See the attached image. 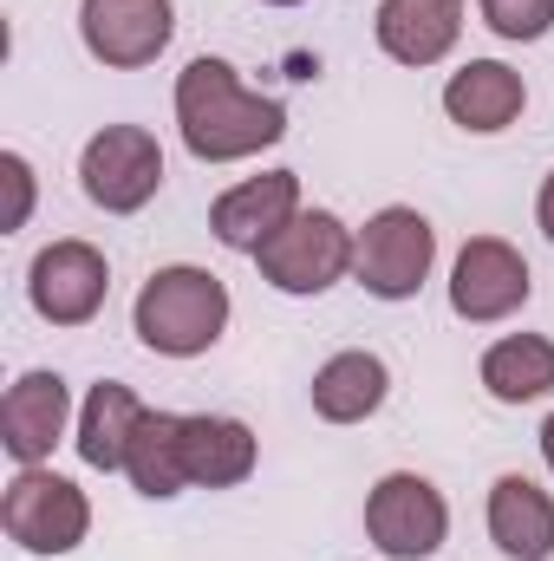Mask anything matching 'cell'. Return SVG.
Wrapping results in <instances>:
<instances>
[{"instance_id": "cell-17", "label": "cell", "mask_w": 554, "mask_h": 561, "mask_svg": "<svg viewBox=\"0 0 554 561\" xmlns=\"http://www.w3.org/2000/svg\"><path fill=\"white\" fill-rule=\"evenodd\" d=\"M385 399H392V366L366 346H346L313 373V412L326 424H366Z\"/></svg>"}, {"instance_id": "cell-16", "label": "cell", "mask_w": 554, "mask_h": 561, "mask_svg": "<svg viewBox=\"0 0 554 561\" xmlns=\"http://www.w3.org/2000/svg\"><path fill=\"white\" fill-rule=\"evenodd\" d=\"M489 542L509 561H549L554 556V496L535 477H496L489 483Z\"/></svg>"}, {"instance_id": "cell-9", "label": "cell", "mask_w": 554, "mask_h": 561, "mask_svg": "<svg viewBox=\"0 0 554 561\" xmlns=\"http://www.w3.org/2000/svg\"><path fill=\"white\" fill-rule=\"evenodd\" d=\"M105 294H112V262H105V249H92V242H79V236L46 242V249L33 255V268H26V300H33V313L53 320V327H85V320H99Z\"/></svg>"}, {"instance_id": "cell-15", "label": "cell", "mask_w": 554, "mask_h": 561, "mask_svg": "<svg viewBox=\"0 0 554 561\" xmlns=\"http://www.w3.org/2000/svg\"><path fill=\"white\" fill-rule=\"evenodd\" d=\"M183 457H189V490H235L255 477L262 444L242 419L196 412V419H183Z\"/></svg>"}, {"instance_id": "cell-18", "label": "cell", "mask_w": 554, "mask_h": 561, "mask_svg": "<svg viewBox=\"0 0 554 561\" xmlns=\"http://www.w3.org/2000/svg\"><path fill=\"white\" fill-rule=\"evenodd\" d=\"M143 419H150V405H143L131 386L99 379V386L85 392V405H79V431H72V444H79V457H85L92 470H125L131 437H138Z\"/></svg>"}, {"instance_id": "cell-23", "label": "cell", "mask_w": 554, "mask_h": 561, "mask_svg": "<svg viewBox=\"0 0 554 561\" xmlns=\"http://www.w3.org/2000/svg\"><path fill=\"white\" fill-rule=\"evenodd\" d=\"M535 222H542V236L554 242V170L542 176V196H535Z\"/></svg>"}, {"instance_id": "cell-10", "label": "cell", "mask_w": 554, "mask_h": 561, "mask_svg": "<svg viewBox=\"0 0 554 561\" xmlns=\"http://www.w3.org/2000/svg\"><path fill=\"white\" fill-rule=\"evenodd\" d=\"M79 39L112 72L157 66L176 39V0H79Z\"/></svg>"}, {"instance_id": "cell-4", "label": "cell", "mask_w": 554, "mask_h": 561, "mask_svg": "<svg viewBox=\"0 0 554 561\" xmlns=\"http://www.w3.org/2000/svg\"><path fill=\"white\" fill-rule=\"evenodd\" d=\"M353 255H359V229H346L333 209H300L255 255V268H262V280L275 294L307 300V294H326V287H339L353 275Z\"/></svg>"}, {"instance_id": "cell-21", "label": "cell", "mask_w": 554, "mask_h": 561, "mask_svg": "<svg viewBox=\"0 0 554 561\" xmlns=\"http://www.w3.org/2000/svg\"><path fill=\"white\" fill-rule=\"evenodd\" d=\"M476 13H483V26L496 39H516V46L549 39L554 26V0H476Z\"/></svg>"}, {"instance_id": "cell-6", "label": "cell", "mask_w": 554, "mask_h": 561, "mask_svg": "<svg viewBox=\"0 0 554 561\" xmlns=\"http://www.w3.org/2000/svg\"><path fill=\"white\" fill-rule=\"evenodd\" d=\"M366 536L385 561H430L450 536V503H443V490L430 477L392 470L366 496Z\"/></svg>"}, {"instance_id": "cell-3", "label": "cell", "mask_w": 554, "mask_h": 561, "mask_svg": "<svg viewBox=\"0 0 554 561\" xmlns=\"http://www.w3.org/2000/svg\"><path fill=\"white\" fill-rule=\"evenodd\" d=\"M0 529L26 556H72L92 536V503L72 477H59L46 463H20L0 496Z\"/></svg>"}, {"instance_id": "cell-1", "label": "cell", "mask_w": 554, "mask_h": 561, "mask_svg": "<svg viewBox=\"0 0 554 561\" xmlns=\"http://www.w3.org/2000/svg\"><path fill=\"white\" fill-rule=\"evenodd\" d=\"M176 131L196 163H242L287 138V105L242 85V72L216 53H196L176 72Z\"/></svg>"}, {"instance_id": "cell-2", "label": "cell", "mask_w": 554, "mask_h": 561, "mask_svg": "<svg viewBox=\"0 0 554 561\" xmlns=\"http://www.w3.org/2000/svg\"><path fill=\"white\" fill-rule=\"evenodd\" d=\"M131 327H138V340L150 353H163V359H196V353H209V346L229 333V287H222V275L189 268V262L157 268V275L138 287Z\"/></svg>"}, {"instance_id": "cell-22", "label": "cell", "mask_w": 554, "mask_h": 561, "mask_svg": "<svg viewBox=\"0 0 554 561\" xmlns=\"http://www.w3.org/2000/svg\"><path fill=\"white\" fill-rule=\"evenodd\" d=\"M0 176H7V229H26V216H33V163L20 157V150H0Z\"/></svg>"}, {"instance_id": "cell-14", "label": "cell", "mask_w": 554, "mask_h": 561, "mask_svg": "<svg viewBox=\"0 0 554 561\" xmlns=\"http://www.w3.org/2000/svg\"><path fill=\"white\" fill-rule=\"evenodd\" d=\"M372 39L399 66H437L463 39V0H379Z\"/></svg>"}, {"instance_id": "cell-8", "label": "cell", "mask_w": 554, "mask_h": 561, "mask_svg": "<svg viewBox=\"0 0 554 561\" xmlns=\"http://www.w3.org/2000/svg\"><path fill=\"white\" fill-rule=\"evenodd\" d=\"M535 294V275L522 262L516 242L503 236H470L450 262V313L470 320V327H496L509 313H522Z\"/></svg>"}, {"instance_id": "cell-24", "label": "cell", "mask_w": 554, "mask_h": 561, "mask_svg": "<svg viewBox=\"0 0 554 561\" xmlns=\"http://www.w3.org/2000/svg\"><path fill=\"white\" fill-rule=\"evenodd\" d=\"M542 463H549V470H554V419L542 424Z\"/></svg>"}, {"instance_id": "cell-19", "label": "cell", "mask_w": 554, "mask_h": 561, "mask_svg": "<svg viewBox=\"0 0 554 561\" xmlns=\"http://www.w3.org/2000/svg\"><path fill=\"white\" fill-rule=\"evenodd\" d=\"M476 379L496 405H535L554 392V340L549 333H503L496 346H483Z\"/></svg>"}, {"instance_id": "cell-20", "label": "cell", "mask_w": 554, "mask_h": 561, "mask_svg": "<svg viewBox=\"0 0 554 561\" xmlns=\"http://www.w3.org/2000/svg\"><path fill=\"white\" fill-rule=\"evenodd\" d=\"M125 477L131 490L150 503H170L189 490V457H183V412H150L131 437V457H125Z\"/></svg>"}, {"instance_id": "cell-5", "label": "cell", "mask_w": 554, "mask_h": 561, "mask_svg": "<svg viewBox=\"0 0 554 561\" xmlns=\"http://www.w3.org/2000/svg\"><path fill=\"white\" fill-rule=\"evenodd\" d=\"M430 262H437V229H430V216H417L412 203H392V209H379V216L359 229L353 280H359L372 300H412L417 287L430 280Z\"/></svg>"}, {"instance_id": "cell-7", "label": "cell", "mask_w": 554, "mask_h": 561, "mask_svg": "<svg viewBox=\"0 0 554 561\" xmlns=\"http://www.w3.org/2000/svg\"><path fill=\"white\" fill-rule=\"evenodd\" d=\"M79 190L105 216H138L143 203L163 190V144L143 125H105L79 150Z\"/></svg>"}, {"instance_id": "cell-25", "label": "cell", "mask_w": 554, "mask_h": 561, "mask_svg": "<svg viewBox=\"0 0 554 561\" xmlns=\"http://www.w3.org/2000/svg\"><path fill=\"white\" fill-rule=\"evenodd\" d=\"M262 7H307V0H262Z\"/></svg>"}, {"instance_id": "cell-13", "label": "cell", "mask_w": 554, "mask_h": 561, "mask_svg": "<svg viewBox=\"0 0 554 561\" xmlns=\"http://www.w3.org/2000/svg\"><path fill=\"white\" fill-rule=\"evenodd\" d=\"M443 112H450L457 131L496 138V131H509V125L529 112V85H522V72L503 66V59H470V66H457V72L443 79Z\"/></svg>"}, {"instance_id": "cell-12", "label": "cell", "mask_w": 554, "mask_h": 561, "mask_svg": "<svg viewBox=\"0 0 554 561\" xmlns=\"http://www.w3.org/2000/svg\"><path fill=\"white\" fill-rule=\"evenodd\" d=\"M72 424V386L59 373H20L0 399V444L13 463H46Z\"/></svg>"}, {"instance_id": "cell-11", "label": "cell", "mask_w": 554, "mask_h": 561, "mask_svg": "<svg viewBox=\"0 0 554 561\" xmlns=\"http://www.w3.org/2000/svg\"><path fill=\"white\" fill-rule=\"evenodd\" d=\"M300 216V176L293 170H262L209 203V236L235 255H262L280 229Z\"/></svg>"}]
</instances>
